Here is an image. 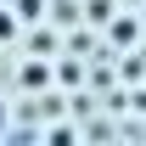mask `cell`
Returning a JSON list of instances; mask_svg holds the SVG:
<instances>
[{
  "label": "cell",
  "instance_id": "1",
  "mask_svg": "<svg viewBox=\"0 0 146 146\" xmlns=\"http://www.w3.org/2000/svg\"><path fill=\"white\" fill-rule=\"evenodd\" d=\"M17 34V17H6V11H0V39H11Z\"/></svg>",
  "mask_w": 146,
  "mask_h": 146
},
{
  "label": "cell",
  "instance_id": "2",
  "mask_svg": "<svg viewBox=\"0 0 146 146\" xmlns=\"http://www.w3.org/2000/svg\"><path fill=\"white\" fill-rule=\"evenodd\" d=\"M0 129H6V107H0Z\"/></svg>",
  "mask_w": 146,
  "mask_h": 146
}]
</instances>
